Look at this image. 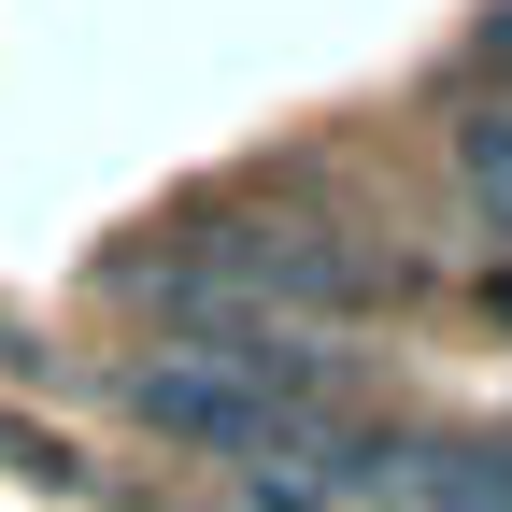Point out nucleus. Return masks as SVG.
I'll return each instance as SVG.
<instances>
[{"label":"nucleus","instance_id":"obj_1","mask_svg":"<svg viewBox=\"0 0 512 512\" xmlns=\"http://www.w3.org/2000/svg\"><path fill=\"white\" fill-rule=\"evenodd\" d=\"M328 384H342V356H313L299 328H214V342L128 356V413L185 456H228V484H242L299 441H328Z\"/></svg>","mask_w":512,"mask_h":512},{"label":"nucleus","instance_id":"obj_2","mask_svg":"<svg viewBox=\"0 0 512 512\" xmlns=\"http://www.w3.org/2000/svg\"><path fill=\"white\" fill-rule=\"evenodd\" d=\"M185 313H242V328H285V313H342L356 299V256L313 242V228H214L200 256H157L143 271Z\"/></svg>","mask_w":512,"mask_h":512},{"label":"nucleus","instance_id":"obj_3","mask_svg":"<svg viewBox=\"0 0 512 512\" xmlns=\"http://www.w3.org/2000/svg\"><path fill=\"white\" fill-rule=\"evenodd\" d=\"M384 498H413V512H512V427H441V441H399Z\"/></svg>","mask_w":512,"mask_h":512},{"label":"nucleus","instance_id":"obj_4","mask_svg":"<svg viewBox=\"0 0 512 512\" xmlns=\"http://www.w3.org/2000/svg\"><path fill=\"white\" fill-rule=\"evenodd\" d=\"M456 185H470V214H484V228L512 242V86L456 114Z\"/></svg>","mask_w":512,"mask_h":512}]
</instances>
